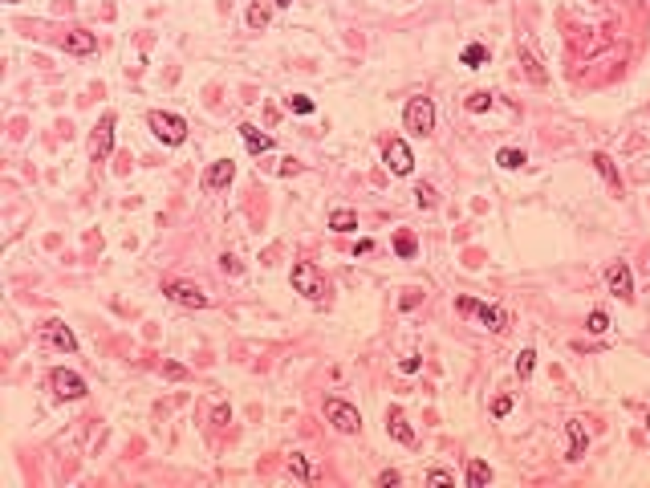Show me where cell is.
Instances as JSON below:
<instances>
[{
  "mask_svg": "<svg viewBox=\"0 0 650 488\" xmlns=\"http://www.w3.org/2000/svg\"><path fill=\"white\" fill-rule=\"evenodd\" d=\"M606 281H609V293H618L622 301H630V297H634V277H630V265H622V261H618V265L606 273Z\"/></svg>",
  "mask_w": 650,
  "mask_h": 488,
  "instance_id": "cell-12",
  "label": "cell"
},
{
  "mask_svg": "<svg viewBox=\"0 0 650 488\" xmlns=\"http://www.w3.org/2000/svg\"><path fill=\"white\" fill-rule=\"evenodd\" d=\"M228 419H232V411H228V407H216V411H212V423H228Z\"/></svg>",
  "mask_w": 650,
  "mask_h": 488,
  "instance_id": "cell-35",
  "label": "cell"
},
{
  "mask_svg": "<svg viewBox=\"0 0 650 488\" xmlns=\"http://www.w3.org/2000/svg\"><path fill=\"white\" fill-rule=\"evenodd\" d=\"M508 411H512V399H508V395H500V399L492 403V415H496V419H504Z\"/></svg>",
  "mask_w": 650,
  "mask_h": 488,
  "instance_id": "cell-31",
  "label": "cell"
},
{
  "mask_svg": "<svg viewBox=\"0 0 650 488\" xmlns=\"http://www.w3.org/2000/svg\"><path fill=\"white\" fill-rule=\"evenodd\" d=\"M594 167H598V171L609 179V183H618V167L609 163V155H594Z\"/></svg>",
  "mask_w": 650,
  "mask_h": 488,
  "instance_id": "cell-26",
  "label": "cell"
},
{
  "mask_svg": "<svg viewBox=\"0 0 650 488\" xmlns=\"http://www.w3.org/2000/svg\"><path fill=\"white\" fill-rule=\"evenodd\" d=\"M488 106H492V94H484V89H479V94H472V98H468V110H488Z\"/></svg>",
  "mask_w": 650,
  "mask_h": 488,
  "instance_id": "cell-29",
  "label": "cell"
},
{
  "mask_svg": "<svg viewBox=\"0 0 650 488\" xmlns=\"http://www.w3.org/2000/svg\"><path fill=\"white\" fill-rule=\"evenodd\" d=\"M387 432L398 440V444H415V432H411V423H407V415H402V407H390L387 411Z\"/></svg>",
  "mask_w": 650,
  "mask_h": 488,
  "instance_id": "cell-14",
  "label": "cell"
},
{
  "mask_svg": "<svg viewBox=\"0 0 650 488\" xmlns=\"http://www.w3.org/2000/svg\"><path fill=\"white\" fill-rule=\"evenodd\" d=\"M585 330H589V334H606V330H609V317H606V310H594V313H589Z\"/></svg>",
  "mask_w": 650,
  "mask_h": 488,
  "instance_id": "cell-22",
  "label": "cell"
},
{
  "mask_svg": "<svg viewBox=\"0 0 650 488\" xmlns=\"http://www.w3.org/2000/svg\"><path fill=\"white\" fill-rule=\"evenodd\" d=\"M427 485H435V488L455 485V476H451V472H443V468H435V472H427Z\"/></svg>",
  "mask_w": 650,
  "mask_h": 488,
  "instance_id": "cell-30",
  "label": "cell"
},
{
  "mask_svg": "<svg viewBox=\"0 0 650 488\" xmlns=\"http://www.w3.org/2000/svg\"><path fill=\"white\" fill-rule=\"evenodd\" d=\"M419 366H423V362H419V358H415V354H411V358H402V362H398V370H402V374H415Z\"/></svg>",
  "mask_w": 650,
  "mask_h": 488,
  "instance_id": "cell-33",
  "label": "cell"
},
{
  "mask_svg": "<svg viewBox=\"0 0 650 488\" xmlns=\"http://www.w3.org/2000/svg\"><path fill=\"white\" fill-rule=\"evenodd\" d=\"M565 432H569V452H565V460H581V456H585V447H589L585 423H581V419H569V423H565Z\"/></svg>",
  "mask_w": 650,
  "mask_h": 488,
  "instance_id": "cell-13",
  "label": "cell"
},
{
  "mask_svg": "<svg viewBox=\"0 0 650 488\" xmlns=\"http://www.w3.org/2000/svg\"><path fill=\"white\" fill-rule=\"evenodd\" d=\"M394 253H398L402 261H411V257H415V236H411V232H398V236H394Z\"/></svg>",
  "mask_w": 650,
  "mask_h": 488,
  "instance_id": "cell-21",
  "label": "cell"
},
{
  "mask_svg": "<svg viewBox=\"0 0 650 488\" xmlns=\"http://www.w3.org/2000/svg\"><path fill=\"white\" fill-rule=\"evenodd\" d=\"M41 342L57 346V350H65V354H74V350H78V338H74L61 321H45V326H41Z\"/></svg>",
  "mask_w": 650,
  "mask_h": 488,
  "instance_id": "cell-9",
  "label": "cell"
},
{
  "mask_svg": "<svg viewBox=\"0 0 650 488\" xmlns=\"http://www.w3.org/2000/svg\"><path fill=\"white\" fill-rule=\"evenodd\" d=\"M293 289L309 297V301H321L325 293H329V285H325V277L317 273V265H309V261H297L293 265Z\"/></svg>",
  "mask_w": 650,
  "mask_h": 488,
  "instance_id": "cell-2",
  "label": "cell"
},
{
  "mask_svg": "<svg viewBox=\"0 0 650 488\" xmlns=\"http://www.w3.org/2000/svg\"><path fill=\"white\" fill-rule=\"evenodd\" d=\"M647 427H650V415H647Z\"/></svg>",
  "mask_w": 650,
  "mask_h": 488,
  "instance_id": "cell-38",
  "label": "cell"
},
{
  "mask_svg": "<svg viewBox=\"0 0 650 488\" xmlns=\"http://www.w3.org/2000/svg\"><path fill=\"white\" fill-rule=\"evenodd\" d=\"M289 110H293V114H309V110H313V98H305V94H293V98H289Z\"/></svg>",
  "mask_w": 650,
  "mask_h": 488,
  "instance_id": "cell-27",
  "label": "cell"
},
{
  "mask_svg": "<svg viewBox=\"0 0 650 488\" xmlns=\"http://www.w3.org/2000/svg\"><path fill=\"white\" fill-rule=\"evenodd\" d=\"M382 159H387V167L394 176H411V167H415V155H411V147L402 142V138H390L387 151H382Z\"/></svg>",
  "mask_w": 650,
  "mask_h": 488,
  "instance_id": "cell-8",
  "label": "cell"
},
{
  "mask_svg": "<svg viewBox=\"0 0 650 488\" xmlns=\"http://www.w3.org/2000/svg\"><path fill=\"white\" fill-rule=\"evenodd\" d=\"M232 176H236V163H232V159H216V163L204 171V187H208V191H224V187L232 183Z\"/></svg>",
  "mask_w": 650,
  "mask_h": 488,
  "instance_id": "cell-11",
  "label": "cell"
},
{
  "mask_svg": "<svg viewBox=\"0 0 650 488\" xmlns=\"http://www.w3.org/2000/svg\"><path fill=\"white\" fill-rule=\"evenodd\" d=\"M532 366H537V350H520L517 374H520V379H528V374H532Z\"/></svg>",
  "mask_w": 650,
  "mask_h": 488,
  "instance_id": "cell-23",
  "label": "cell"
},
{
  "mask_svg": "<svg viewBox=\"0 0 650 488\" xmlns=\"http://www.w3.org/2000/svg\"><path fill=\"white\" fill-rule=\"evenodd\" d=\"M496 163H500L504 171H517V167H524V151H517V147H504V151L496 155Z\"/></svg>",
  "mask_w": 650,
  "mask_h": 488,
  "instance_id": "cell-19",
  "label": "cell"
},
{
  "mask_svg": "<svg viewBox=\"0 0 650 488\" xmlns=\"http://www.w3.org/2000/svg\"><path fill=\"white\" fill-rule=\"evenodd\" d=\"M89 151H94V159H106V155L114 151V114H106V118L98 123V131L89 138Z\"/></svg>",
  "mask_w": 650,
  "mask_h": 488,
  "instance_id": "cell-10",
  "label": "cell"
},
{
  "mask_svg": "<svg viewBox=\"0 0 650 488\" xmlns=\"http://www.w3.org/2000/svg\"><path fill=\"white\" fill-rule=\"evenodd\" d=\"M240 138H244V147H248L252 155H264V151H272V138H268V134H260L257 127H252V123H244V127H240Z\"/></svg>",
  "mask_w": 650,
  "mask_h": 488,
  "instance_id": "cell-15",
  "label": "cell"
},
{
  "mask_svg": "<svg viewBox=\"0 0 650 488\" xmlns=\"http://www.w3.org/2000/svg\"><path fill=\"white\" fill-rule=\"evenodd\" d=\"M65 49H69V53H94V49H98V37L86 33V29H74V33L65 37Z\"/></svg>",
  "mask_w": 650,
  "mask_h": 488,
  "instance_id": "cell-16",
  "label": "cell"
},
{
  "mask_svg": "<svg viewBox=\"0 0 650 488\" xmlns=\"http://www.w3.org/2000/svg\"><path fill=\"white\" fill-rule=\"evenodd\" d=\"M325 419H329L338 432H346V436L362 432V415H358V407H349L346 399H325Z\"/></svg>",
  "mask_w": 650,
  "mask_h": 488,
  "instance_id": "cell-4",
  "label": "cell"
},
{
  "mask_svg": "<svg viewBox=\"0 0 650 488\" xmlns=\"http://www.w3.org/2000/svg\"><path fill=\"white\" fill-rule=\"evenodd\" d=\"M163 293L171 297L175 306H187V310H204V306H208V293H204L199 285H191V281H171Z\"/></svg>",
  "mask_w": 650,
  "mask_h": 488,
  "instance_id": "cell-5",
  "label": "cell"
},
{
  "mask_svg": "<svg viewBox=\"0 0 650 488\" xmlns=\"http://www.w3.org/2000/svg\"><path fill=\"white\" fill-rule=\"evenodd\" d=\"M329 228H334V232H354V228H358V212H349V208H338V212L329 216Z\"/></svg>",
  "mask_w": 650,
  "mask_h": 488,
  "instance_id": "cell-17",
  "label": "cell"
},
{
  "mask_svg": "<svg viewBox=\"0 0 650 488\" xmlns=\"http://www.w3.org/2000/svg\"><path fill=\"white\" fill-rule=\"evenodd\" d=\"M147 127L155 131L159 142H167V147H179V142L187 138V123H183L179 114H167V110H151V114H147Z\"/></svg>",
  "mask_w": 650,
  "mask_h": 488,
  "instance_id": "cell-1",
  "label": "cell"
},
{
  "mask_svg": "<svg viewBox=\"0 0 650 488\" xmlns=\"http://www.w3.org/2000/svg\"><path fill=\"white\" fill-rule=\"evenodd\" d=\"M398 480H402V476H398V472H394V468H387V472H382V476H378V485H382V488H390V485H398Z\"/></svg>",
  "mask_w": 650,
  "mask_h": 488,
  "instance_id": "cell-34",
  "label": "cell"
},
{
  "mask_svg": "<svg viewBox=\"0 0 650 488\" xmlns=\"http://www.w3.org/2000/svg\"><path fill=\"white\" fill-rule=\"evenodd\" d=\"M49 387H53L57 399H82V395H86V379L74 374V370H53V374H49Z\"/></svg>",
  "mask_w": 650,
  "mask_h": 488,
  "instance_id": "cell-6",
  "label": "cell"
},
{
  "mask_svg": "<svg viewBox=\"0 0 650 488\" xmlns=\"http://www.w3.org/2000/svg\"><path fill=\"white\" fill-rule=\"evenodd\" d=\"M289 468H293L301 480H309V476H313V468H309V460H305L301 452H293V456H289Z\"/></svg>",
  "mask_w": 650,
  "mask_h": 488,
  "instance_id": "cell-25",
  "label": "cell"
},
{
  "mask_svg": "<svg viewBox=\"0 0 650 488\" xmlns=\"http://www.w3.org/2000/svg\"><path fill=\"white\" fill-rule=\"evenodd\" d=\"M415 200H419V208H431V204H435V191L427 187V183H423V187L415 191Z\"/></svg>",
  "mask_w": 650,
  "mask_h": 488,
  "instance_id": "cell-32",
  "label": "cell"
},
{
  "mask_svg": "<svg viewBox=\"0 0 650 488\" xmlns=\"http://www.w3.org/2000/svg\"><path fill=\"white\" fill-rule=\"evenodd\" d=\"M459 310L464 313H476L479 321L488 326V330H508V317H504V310H496V306H484V301H472V297H459Z\"/></svg>",
  "mask_w": 650,
  "mask_h": 488,
  "instance_id": "cell-7",
  "label": "cell"
},
{
  "mask_svg": "<svg viewBox=\"0 0 650 488\" xmlns=\"http://www.w3.org/2000/svg\"><path fill=\"white\" fill-rule=\"evenodd\" d=\"M289 4H293V0H277V8H289Z\"/></svg>",
  "mask_w": 650,
  "mask_h": 488,
  "instance_id": "cell-37",
  "label": "cell"
},
{
  "mask_svg": "<svg viewBox=\"0 0 650 488\" xmlns=\"http://www.w3.org/2000/svg\"><path fill=\"white\" fill-rule=\"evenodd\" d=\"M524 65H528V78L545 86V70H541V57L532 53V45H524Z\"/></svg>",
  "mask_w": 650,
  "mask_h": 488,
  "instance_id": "cell-20",
  "label": "cell"
},
{
  "mask_svg": "<svg viewBox=\"0 0 650 488\" xmlns=\"http://www.w3.org/2000/svg\"><path fill=\"white\" fill-rule=\"evenodd\" d=\"M248 25H252V29H264V25H268V8L252 4V8H248Z\"/></svg>",
  "mask_w": 650,
  "mask_h": 488,
  "instance_id": "cell-28",
  "label": "cell"
},
{
  "mask_svg": "<svg viewBox=\"0 0 650 488\" xmlns=\"http://www.w3.org/2000/svg\"><path fill=\"white\" fill-rule=\"evenodd\" d=\"M402 118H407V131L431 134L435 131V102H431V98H411Z\"/></svg>",
  "mask_w": 650,
  "mask_h": 488,
  "instance_id": "cell-3",
  "label": "cell"
},
{
  "mask_svg": "<svg viewBox=\"0 0 650 488\" xmlns=\"http://www.w3.org/2000/svg\"><path fill=\"white\" fill-rule=\"evenodd\" d=\"M484 61H488V49H484V45H468V49H464V65H484Z\"/></svg>",
  "mask_w": 650,
  "mask_h": 488,
  "instance_id": "cell-24",
  "label": "cell"
},
{
  "mask_svg": "<svg viewBox=\"0 0 650 488\" xmlns=\"http://www.w3.org/2000/svg\"><path fill=\"white\" fill-rule=\"evenodd\" d=\"M183 374H187L183 366H175V362H167V379H183Z\"/></svg>",
  "mask_w": 650,
  "mask_h": 488,
  "instance_id": "cell-36",
  "label": "cell"
},
{
  "mask_svg": "<svg viewBox=\"0 0 650 488\" xmlns=\"http://www.w3.org/2000/svg\"><path fill=\"white\" fill-rule=\"evenodd\" d=\"M488 480H492V468H488L484 460H472V464H468V485H472V488H484Z\"/></svg>",
  "mask_w": 650,
  "mask_h": 488,
  "instance_id": "cell-18",
  "label": "cell"
}]
</instances>
